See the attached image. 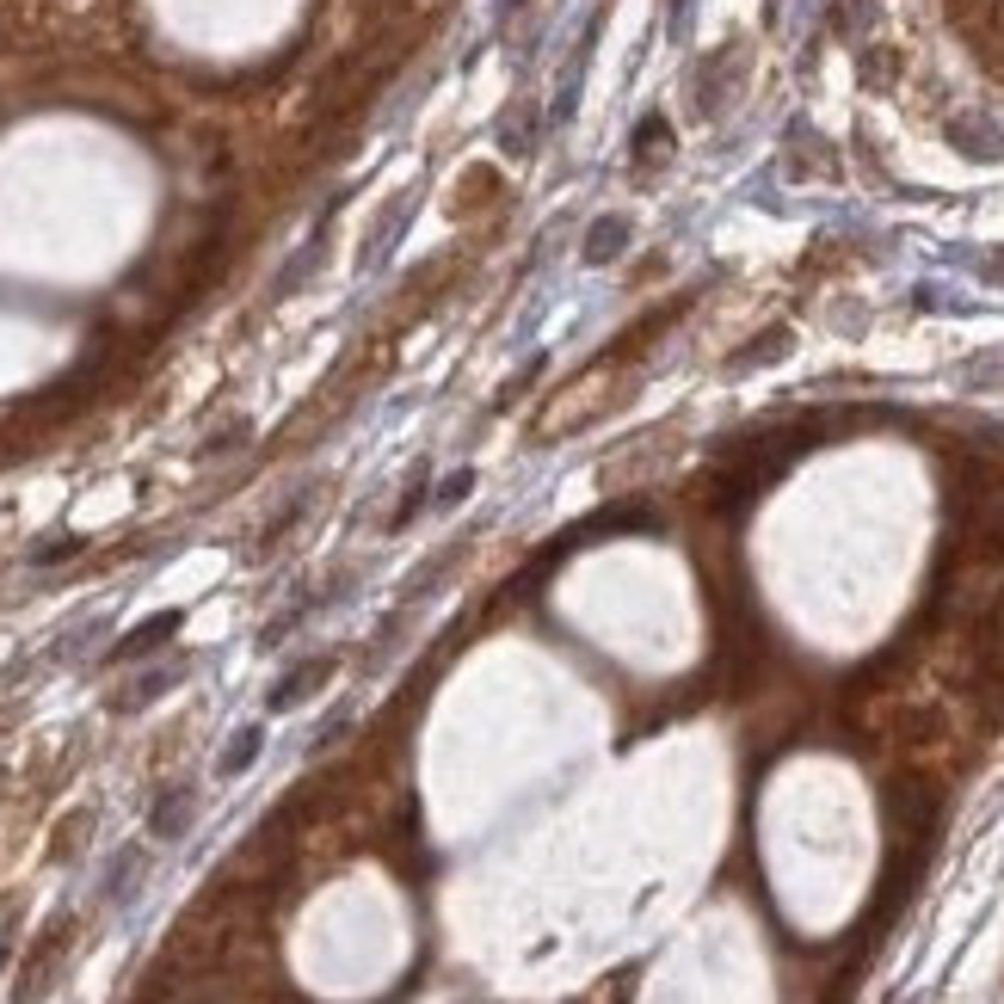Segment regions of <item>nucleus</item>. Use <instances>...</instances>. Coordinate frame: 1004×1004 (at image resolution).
Masks as SVG:
<instances>
[{"label":"nucleus","instance_id":"obj_2","mask_svg":"<svg viewBox=\"0 0 1004 1004\" xmlns=\"http://www.w3.org/2000/svg\"><path fill=\"white\" fill-rule=\"evenodd\" d=\"M179 622H186L179 610H160V617H148L142 629H130V634L118 641V648H111V660H142V653H155L160 641H167V634H179Z\"/></svg>","mask_w":1004,"mask_h":1004},{"label":"nucleus","instance_id":"obj_1","mask_svg":"<svg viewBox=\"0 0 1004 1004\" xmlns=\"http://www.w3.org/2000/svg\"><path fill=\"white\" fill-rule=\"evenodd\" d=\"M327 678H333V660H303L291 678H278V685H272V697H265V709H272V715L296 709V702H303L308 690H321V685H327Z\"/></svg>","mask_w":1004,"mask_h":1004},{"label":"nucleus","instance_id":"obj_5","mask_svg":"<svg viewBox=\"0 0 1004 1004\" xmlns=\"http://www.w3.org/2000/svg\"><path fill=\"white\" fill-rule=\"evenodd\" d=\"M259 746H265V734H259V727H240V734H235V746H228V752L216 758V770H223V777H240V770H247L253 758H259Z\"/></svg>","mask_w":1004,"mask_h":1004},{"label":"nucleus","instance_id":"obj_3","mask_svg":"<svg viewBox=\"0 0 1004 1004\" xmlns=\"http://www.w3.org/2000/svg\"><path fill=\"white\" fill-rule=\"evenodd\" d=\"M622 247H629V223H617V216H604V223H592V235H585V265H604V259H617Z\"/></svg>","mask_w":1004,"mask_h":1004},{"label":"nucleus","instance_id":"obj_6","mask_svg":"<svg viewBox=\"0 0 1004 1004\" xmlns=\"http://www.w3.org/2000/svg\"><path fill=\"white\" fill-rule=\"evenodd\" d=\"M80 542L68 537V542H43V549H31V561H62V555H75Z\"/></svg>","mask_w":1004,"mask_h":1004},{"label":"nucleus","instance_id":"obj_7","mask_svg":"<svg viewBox=\"0 0 1004 1004\" xmlns=\"http://www.w3.org/2000/svg\"><path fill=\"white\" fill-rule=\"evenodd\" d=\"M469 493V469H456V481H444V500H463Z\"/></svg>","mask_w":1004,"mask_h":1004},{"label":"nucleus","instance_id":"obj_4","mask_svg":"<svg viewBox=\"0 0 1004 1004\" xmlns=\"http://www.w3.org/2000/svg\"><path fill=\"white\" fill-rule=\"evenodd\" d=\"M148 826H155V838H179V833L191 826V795H186V789L160 795V801H155V819H148Z\"/></svg>","mask_w":1004,"mask_h":1004}]
</instances>
